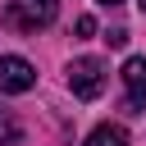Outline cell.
<instances>
[{
	"label": "cell",
	"instance_id": "obj_3",
	"mask_svg": "<svg viewBox=\"0 0 146 146\" xmlns=\"http://www.w3.org/2000/svg\"><path fill=\"white\" fill-rule=\"evenodd\" d=\"M36 87V68L23 59V55H5L0 59V91L5 96H23Z\"/></svg>",
	"mask_w": 146,
	"mask_h": 146
},
{
	"label": "cell",
	"instance_id": "obj_5",
	"mask_svg": "<svg viewBox=\"0 0 146 146\" xmlns=\"http://www.w3.org/2000/svg\"><path fill=\"white\" fill-rule=\"evenodd\" d=\"M87 146H128V132H123L119 123H100V128L87 137Z\"/></svg>",
	"mask_w": 146,
	"mask_h": 146
},
{
	"label": "cell",
	"instance_id": "obj_2",
	"mask_svg": "<svg viewBox=\"0 0 146 146\" xmlns=\"http://www.w3.org/2000/svg\"><path fill=\"white\" fill-rule=\"evenodd\" d=\"M55 14H59V0H5V18H9L18 32L50 27Z\"/></svg>",
	"mask_w": 146,
	"mask_h": 146
},
{
	"label": "cell",
	"instance_id": "obj_8",
	"mask_svg": "<svg viewBox=\"0 0 146 146\" xmlns=\"http://www.w3.org/2000/svg\"><path fill=\"white\" fill-rule=\"evenodd\" d=\"M105 41H110V46H114V50H119V46H128V32H123V27H114V32H110V36H105Z\"/></svg>",
	"mask_w": 146,
	"mask_h": 146
},
{
	"label": "cell",
	"instance_id": "obj_10",
	"mask_svg": "<svg viewBox=\"0 0 146 146\" xmlns=\"http://www.w3.org/2000/svg\"><path fill=\"white\" fill-rule=\"evenodd\" d=\"M100 5H119V0H100Z\"/></svg>",
	"mask_w": 146,
	"mask_h": 146
},
{
	"label": "cell",
	"instance_id": "obj_6",
	"mask_svg": "<svg viewBox=\"0 0 146 146\" xmlns=\"http://www.w3.org/2000/svg\"><path fill=\"white\" fill-rule=\"evenodd\" d=\"M23 137V128H18V119L9 114V110H0V146H14Z\"/></svg>",
	"mask_w": 146,
	"mask_h": 146
},
{
	"label": "cell",
	"instance_id": "obj_1",
	"mask_svg": "<svg viewBox=\"0 0 146 146\" xmlns=\"http://www.w3.org/2000/svg\"><path fill=\"white\" fill-rule=\"evenodd\" d=\"M105 82H110V64L105 59H73L68 64V91L78 96V100H96L100 91H105Z\"/></svg>",
	"mask_w": 146,
	"mask_h": 146
},
{
	"label": "cell",
	"instance_id": "obj_7",
	"mask_svg": "<svg viewBox=\"0 0 146 146\" xmlns=\"http://www.w3.org/2000/svg\"><path fill=\"white\" fill-rule=\"evenodd\" d=\"M73 27H78V36H91V32H96V18H91V14H82Z\"/></svg>",
	"mask_w": 146,
	"mask_h": 146
},
{
	"label": "cell",
	"instance_id": "obj_9",
	"mask_svg": "<svg viewBox=\"0 0 146 146\" xmlns=\"http://www.w3.org/2000/svg\"><path fill=\"white\" fill-rule=\"evenodd\" d=\"M137 5H141V14H146V0H137Z\"/></svg>",
	"mask_w": 146,
	"mask_h": 146
},
{
	"label": "cell",
	"instance_id": "obj_4",
	"mask_svg": "<svg viewBox=\"0 0 146 146\" xmlns=\"http://www.w3.org/2000/svg\"><path fill=\"white\" fill-rule=\"evenodd\" d=\"M123 87H128V114H141V105H146V59L141 55H132L128 64H123Z\"/></svg>",
	"mask_w": 146,
	"mask_h": 146
}]
</instances>
